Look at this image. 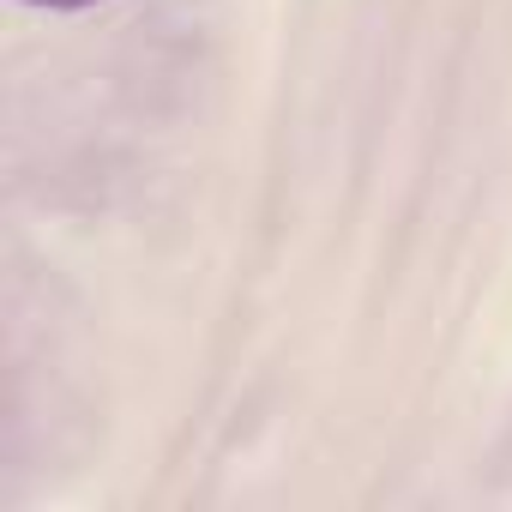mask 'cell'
<instances>
[{
	"mask_svg": "<svg viewBox=\"0 0 512 512\" xmlns=\"http://www.w3.org/2000/svg\"><path fill=\"white\" fill-rule=\"evenodd\" d=\"M25 7H43V13H85L97 0H25Z\"/></svg>",
	"mask_w": 512,
	"mask_h": 512,
	"instance_id": "1",
	"label": "cell"
}]
</instances>
